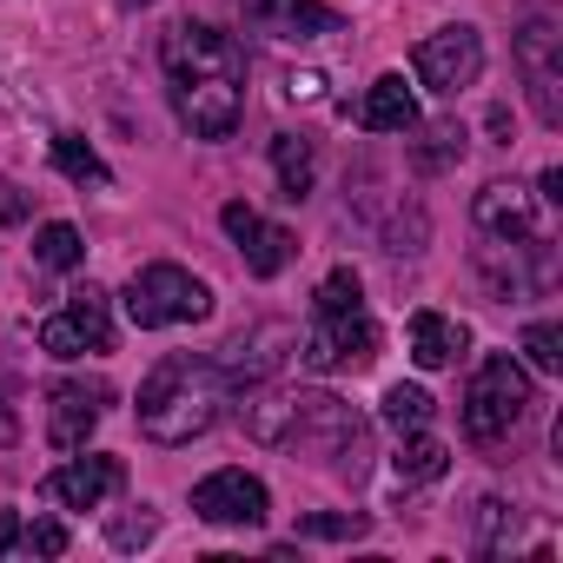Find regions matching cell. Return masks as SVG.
Wrapping results in <instances>:
<instances>
[{"label":"cell","instance_id":"cell-10","mask_svg":"<svg viewBox=\"0 0 563 563\" xmlns=\"http://www.w3.org/2000/svg\"><path fill=\"white\" fill-rule=\"evenodd\" d=\"M192 510H199L206 523L252 530V523H265V517H272V490H265L252 471L225 464V471H212V477H199V484H192Z\"/></svg>","mask_w":563,"mask_h":563},{"label":"cell","instance_id":"cell-8","mask_svg":"<svg viewBox=\"0 0 563 563\" xmlns=\"http://www.w3.org/2000/svg\"><path fill=\"white\" fill-rule=\"evenodd\" d=\"M41 352L54 358H87V352H113V306L100 286L67 292V306L54 319H41Z\"/></svg>","mask_w":563,"mask_h":563},{"label":"cell","instance_id":"cell-9","mask_svg":"<svg viewBox=\"0 0 563 563\" xmlns=\"http://www.w3.org/2000/svg\"><path fill=\"white\" fill-rule=\"evenodd\" d=\"M411 74H418V87H431V93H464V87H477V74H484V34H477V27H438V34H424L418 54H411Z\"/></svg>","mask_w":563,"mask_h":563},{"label":"cell","instance_id":"cell-11","mask_svg":"<svg viewBox=\"0 0 563 563\" xmlns=\"http://www.w3.org/2000/svg\"><path fill=\"white\" fill-rule=\"evenodd\" d=\"M239 14L252 34H272V41H325V34H345V14L325 8V0H239Z\"/></svg>","mask_w":563,"mask_h":563},{"label":"cell","instance_id":"cell-15","mask_svg":"<svg viewBox=\"0 0 563 563\" xmlns=\"http://www.w3.org/2000/svg\"><path fill=\"white\" fill-rule=\"evenodd\" d=\"M477 232L497 239V245H523V239H543V219H537V199L523 186H484L477 206H471Z\"/></svg>","mask_w":563,"mask_h":563},{"label":"cell","instance_id":"cell-30","mask_svg":"<svg viewBox=\"0 0 563 563\" xmlns=\"http://www.w3.org/2000/svg\"><path fill=\"white\" fill-rule=\"evenodd\" d=\"M14 219H27V199L21 186H0V225H14Z\"/></svg>","mask_w":563,"mask_h":563},{"label":"cell","instance_id":"cell-29","mask_svg":"<svg viewBox=\"0 0 563 563\" xmlns=\"http://www.w3.org/2000/svg\"><path fill=\"white\" fill-rule=\"evenodd\" d=\"M286 93H292V100H319V93H325V74H292Z\"/></svg>","mask_w":563,"mask_h":563},{"label":"cell","instance_id":"cell-32","mask_svg":"<svg viewBox=\"0 0 563 563\" xmlns=\"http://www.w3.org/2000/svg\"><path fill=\"white\" fill-rule=\"evenodd\" d=\"M21 438V418H14V405H0V444H14Z\"/></svg>","mask_w":563,"mask_h":563},{"label":"cell","instance_id":"cell-21","mask_svg":"<svg viewBox=\"0 0 563 563\" xmlns=\"http://www.w3.org/2000/svg\"><path fill=\"white\" fill-rule=\"evenodd\" d=\"M80 258H87V239H80V225H67V219L41 225V239H34V265H41V272H74Z\"/></svg>","mask_w":563,"mask_h":563},{"label":"cell","instance_id":"cell-26","mask_svg":"<svg viewBox=\"0 0 563 563\" xmlns=\"http://www.w3.org/2000/svg\"><path fill=\"white\" fill-rule=\"evenodd\" d=\"M21 550H34V556H67V523H60V517H34V523L21 530Z\"/></svg>","mask_w":563,"mask_h":563},{"label":"cell","instance_id":"cell-12","mask_svg":"<svg viewBox=\"0 0 563 563\" xmlns=\"http://www.w3.org/2000/svg\"><path fill=\"white\" fill-rule=\"evenodd\" d=\"M219 225H225V239L245 252V272L252 278H278L292 265V252H299V239L286 232V225H272V219H258L245 199H232L225 212H219Z\"/></svg>","mask_w":563,"mask_h":563},{"label":"cell","instance_id":"cell-17","mask_svg":"<svg viewBox=\"0 0 563 563\" xmlns=\"http://www.w3.org/2000/svg\"><path fill=\"white\" fill-rule=\"evenodd\" d=\"M464 345H471V332H464L457 319H444V312H411V358H418L424 372H444Z\"/></svg>","mask_w":563,"mask_h":563},{"label":"cell","instance_id":"cell-31","mask_svg":"<svg viewBox=\"0 0 563 563\" xmlns=\"http://www.w3.org/2000/svg\"><path fill=\"white\" fill-rule=\"evenodd\" d=\"M8 550H21V517L0 504V556H8Z\"/></svg>","mask_w":563,"mask_h":563},{"label":"cell","instance_id":"cell-4","mask_svg":"<svg viewBox=\"0 0 563 563\" xmlns=\"http://www.w3.org/2000/svg\"><path fill=\"white\" fill-rule=\"evenodd\" d=\"M378 358V325L365 312V286H358V272L339 265L325 272V286L312 299V325L299 332V365L306 372H365Z\"/></svg>","mask_w":563,"mask_h":563},{"label":"cell","instance_id":"cell-14","mask_svg":"<svg viewBox=\"0 0 563 563\" xmlns=\"http://www.w3.org/2000/svg\"><path fill=\"white\" fill-rule=\"evenodd\" d=\"M120 484H126V464H120V457H74V464H60V471L41 477V497L60 504V510H93V504H107Z\"/></svg>","mask_w":563,"mask_h":563},{"label":"cell","instance_id":"cell-33","mask_svg":"<svg viewBox=\"0 0 563 563\" xmlns=\"http://www.w3.org/2000/svg\"><path fill=\"white\" fill-rule=\"evenodd\" d=\"M490 133H497V146H510V113L504 107H490Z\"/></svg>","mask_w":563,"mask_h":563},{"label":"cell","instance_id":"cell-20","mask_svg":"<svg viewBox=\"0 0 563 563\" xmlns=\"http://www.w3.org/2000/svg\"><path fill=\"white\" fill-rule=\"evenodd\" d=\"M457 159H464V126L457 120H438V126H424V140H411V166L418 173H444Z\"/></svg>","mask_w":563,"mask_h":563},{"label":"cell","instance_id":"cell-23","mask_svg":"<svg viewBox=\"0 0 563 563\" xmlns=\"http://www.w3.org/2000/svg\"><path fill=\"white\" fill-rule=\"evenodd\" d=\"M431 411H438V405H431V391H418V385H391V391H385V424H391L398 438H405V431H424Z\"/></svg>","mask_w":563,"mask_h":563},{"label":"cell","instance_id":"cell-18","mask_svg":"<svg viewBox=\"0 0 563 563\" xmlns=\"http://www.w3.org/2000/svg\"><path fill=\"white\" fill-rule=\"evenodd\" d=\"M272 173H278V192L299 206V199L312 192V179H319V153H312V140H306V133H278V140H272Z\"/></svg>","mask_w":563,"mask_h":563},{"label":"cell","instance_id":"cell-28","mask_svg":"<svg viewBox=\"0 0 563 563\" xmlns=\"http://www.w3.org/2000/svg\"><path fill=\"white\" fill-rule=\"evenodd\" d=\"M504 523H510V504L484 497V504H477V550H484V556L497 550V530H504Z\"/></svg>","mask_w":563,"mask_h":563},{"label":"cell","instance_id":"cell-22","mask_svg":"<svg viewBox=\"0 0 563 563\" xmlns=\"http://www.w3.org/2000/svg\"><path fill=\"white\" fill-rule=\"evenodd\" d=\"M54 166L74 179V186H107L113 173H107V159L80 140V133H54Z\"/></svg>","mask_w":563,"mask_h":563},{"label":"cell","instance_id":"cell-5","mask_svg":"<svg viewBox=\"0 0 563 563\" xmlns=\"http://www.w3.org/2000/svg\"><path fill=\"white\" fill-rule=\"evenodd\" d=\"M212 312V286L192 278L186 265L159 258V265H140L126 278V319L140 332H166V325H199Z\"/></svg>","mask_w":563,"mask_h":563},{"label":"cell","instance_id":"cell-27","mask_svg":"<svg viewBox=\"0 0 563 563\" xmlns=\"http://www.w3.org/2000/svg\"><path fill=\"white\" fill-rule=\"evenodd\" d=\"M153 530H159V517H153V510H140V517H113V523H107L113 550H140V543H153Z\"/></svg>","mask_w":563,"mask_h":563},{"label":"cell","instance_id":"cell-34","mask_svg":"<svg viewBox=\"0 0 563 563\" xmlns=\"http://www.w3.org/2000/svg\"><path fill=\"white\" fill-rule=\"evenodd\" d=\"M120 8H153V0H120Z\"/></svg>","mask_w":563,"mask_h":563},{"label":"cell","instance_id":"cell-25","mask_svg":"<svg viewBox=\"0 0 563 563\" xmlns=\"http://www.w3.org/2000/svg\"><path fill=\"white\" fill-rule=\"evenodd\" d=\"M523 352H530L537 372H563V332L556 325H530L523 332Z\"/></svg>","mask_w":563,"mask_h":563},{"label":"cell","instance_id":"cell-19","mask_svg":"<svg viewBox=\"0 0 563 563\" xmlns=\"http://www.w3.org/2000/svg\"><path fill=\"white\" fill-rule=\"evenodd\" d=\"M391 471H398V484H438V477L451 471V451H444L431 431H405V444H398Z\"/></svg>","mask_w":563,"mask_h":563},{"label":"cell","instance_id":"cell-1","mask_svg":"<svg viewBox=\"0 0 563 563\" xmlns=\"http://www.w3.org/2000/svg\"><path fill=\"white\" fill-rule=\"evenodd\" d=\"M239 418H245V431L258 444L319 457V464H332L345 477H358L365 457H372V424L358 418V405H345L332 391H278L272 378L239 385Z\"/></svg>","mask_w":563,"mask_h":563},{"label":"cell","instance_id":"cell-13","mask_svg":"<svg viewBox=\"0 0 563 563\" xmlns=\"http://www.w3.org/2000/svg\"><path fill=\"white\" fill-rule=\"evenodd\" d=\"M107 385H80V378H60L47 391V438L54 451H80L93 431H100V411H107Z\"/></svg>","mask_w":563,"mask_h":563},{"label":"cell","instance_id":"cell-7","mask_svg":"<svg viewBox=\"0 0 563 563\" xmlns=\"http://www.w3.org/2000/svg\"><path fill=\"white\" fill-rule=\"evenodd\" d=\"M563 34H556V14H530L523 34H517V74H523V93H530V113L543 126H563Z\"/></svg>","mask_w":563,"mask_h":563},{"label":"cell","instance_id":"cell-6","mask_svg":"<svg viewBox=\"0 0 563 563\" xmlns=\"http://www.w3.org/2000/svg\"><path fill=\"white\" fill-rule=\"evenodd\" d=\"M523 411H530V372L510 352H490L464 385V438L471 444H504Z\"/></svg>","mask_w":563,"mask_h":563},{"label":"cell","instance_id":"cell-16","mask_svg":"<svg viewBox=\"0 0 563 563\" xmlns=\"http://www.w3.org/2000/svg\"><path fill=\"white\" fill-rule=\"evenodd\" d=\"M358 126H365V133H411V126H418V100H411L405 74L372 80V93L358 100Z\"/></svg>","mask_w":563,"mask_h":563},{"label":"cell","instance_id":"cell-3","mask_svg":"<svg viewBox=\"0 0 563 563\" xmlns=\"http://www.w3.org/2000/svg\"><path fill=\"white\" fill-rule=\"evenodd\" d=\"M225 391H232V385H225L219 358H206V352H166V358L146 372L140 405H133L140 438H146V444H166V451L206 438V431L219 424Z\"/></svg>","mask_w":563,"mask_h":563},{"label":"cell","instance_id":"cell-2","mask_svg":"<svg viewBox=\"0 0 563 563\" xmlns=\"http://www.w3.org/2000/svg\"><path fill=\"white\" fill-rule=\"evenodd\" d=\"M166 60V87H173V113L192 140H232L239 113H245V54L232 34H219L212 21H179L159 47Z\"/></svg>","mask_w":563,"mask_h":563},{"label":"cell","instance_id":"cell-24","mask_svg":"<svg viewBox=\"0 0 563 563\" xmlns=\"http://www.w3.org/2000/svg\"><path fill=\"white\" fill-rule=\"evenodd\" d=\"M365 530H372L365 510H312V517H299V537H312V543H352Z\"/></svg>","mask_w":563,"mask_h":563}]
</instances>
